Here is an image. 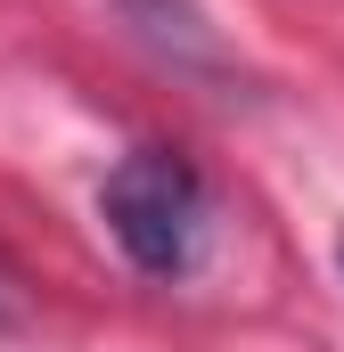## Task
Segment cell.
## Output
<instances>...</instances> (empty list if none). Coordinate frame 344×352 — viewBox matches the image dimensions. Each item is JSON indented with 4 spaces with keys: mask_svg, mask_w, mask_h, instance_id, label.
I'll use <instances>...</instances> for the list:
<instances>
[{
    "mask_svg": "<svg viewBox=\"0 0 344 352\" xmlns=\"http://www.w3.org/2000/svg\"><path fill=\"white\" fill-rule=\"evenodd\" d=\"M98 221L140 278H189L213 230V188L180 148H131L98 180Z\"/></svg>",
    "mask_w": 344,
    "mask_h": 352,
    "instance_id": "6da1fadb",
    "label": "cell"
},
{
    "mask_svg": "<svg viewBox=\"0 0 344 352\" xmlns=\"http://www.w3.org/2000/svg\"><path fill=\"white\" fill-rule=\"evenodd\" d=\"M115 8H123V25H131L148 50H164L172 66H189V74H222V33L205 25L197 0H115Z\"/></svg>",
    "mask_w": 344,
    "mask_h": 352,
    "instance_id": "7a4b0ae2",
    "label": "cell"
},
{
    "mask_svg": "<svg viewBox=\"0 0 344 352\" xmlns=\"http://www.w3.org/2000/svg\"><path fill=\"white\" fill-rule=\"evenodd\" d=\"M0 328H8V278H0Z\"/></svg>",
    "mask_w": 344,
    "mask_h": 352,
    "instance_id": "3957f363",
    "label": "cell"
},
{
    "mask_svg": "<svg viewBox=\"0 0 344 352\" xmlns=\"http://www.w3.org/2000/svg\"><path fill=\"white\" fill-rule=\"evenodd\" d=\"M336 263H344V238H336Z\"/></svg>",
    "mask_w": 344,
    "mask_h": 352,
    "instance_id": "277c9868",
    "label": "cell"
}]
</instances>
